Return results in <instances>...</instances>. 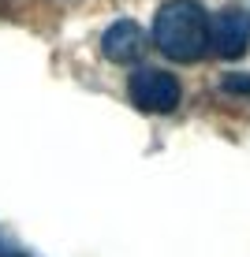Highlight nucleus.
I'll return each instance as SVG.
<instances>
[{
    "label": "nucleus",
    "mask_w": 250,
    "mask_h": 257,
    "mask_svg": "<svg viewBox=\"0 0 250 257\" xmlns=\"http://www.w3.org/2000/svg\"><path fill=\"white\" fill-rule=\"evenodd\" d=\"M213 38V19L198 0H168L153 15V45L168 60L191 64L209 52Z\"/></svg>",
    "instance_id": "1"
},
{
    "label": "nucleus",
    "mask_w": 250,
    "mask_h": 257,
    "mask_svg": "<svg viewBox=\"0 0 250 257\" xmlns=\"http://www.w3.org/2000/svg\"><path fill=\"white\" fill-rule=\"evenodd\" d=\"M209 49L220 60H243L250 52V12L243 8H228L213 19V38Z\"/></svg>",
    "instance_id": "3"
},
{
    "label": "nucleus",
    "mask_w": 250,
    "mask_h": 257,
    "mask_svg": "<svg viewBox=\"0 0 250 257\" xmlns=\"http://www.w3.org/2000/svg\"><path fill=\"white\" fill-rule=\"evenodd\" d=\"M0 257H34V253H26L15 238H8L4 231H0Z\"/></svg>",
    "instance_id": "6"
},
{
    "label": "nucleus",
    "mask_w": 250,
    "mask_h": 257,
    "mask_svg": "<svg viewBox=\"0 0 250 257\" xmlns=\"http://www.w3.org/2000/svg\"><path fill=\"white\" fill-rule=\"evenodd\" d=\"M224 86L228 93H239V97H250V75H224Z\"/></svg>",
    "instance_id": "5"
},
{
    "label": "nucleus",
    "mask_w": 250,
    "mask_h": 257,
    "mask_svg": "<svg viewBox=\"0 0 250 257\" xmlns=\"http://www.w3.org/2000/svg\"><path fill=\"white\" fill-rule=\"evenodd\" d=\"M127 97L131 104L142 112H153V116H164L172 112L176 104L183 101V86L172 71H160V67H138L127 82Z\"/></svg>",
    "instance_id": "2"
},
{
    "label": "nucleus",
    "mask_w": 250,
    "mask_h": 257,
    "mask_svg": "<svg viewBox=\"0 0 250 257\" xmlns=\"http://www.w3.org/2000/svg\"><path fill=\"white\" fill-rule=\"evenodd\" d=\"M142 49H146V34H142V26L135 19H116L101 34V52L112 64H138Z\"/></svg>",
    "instance_id": "4"
}]
</instances>
